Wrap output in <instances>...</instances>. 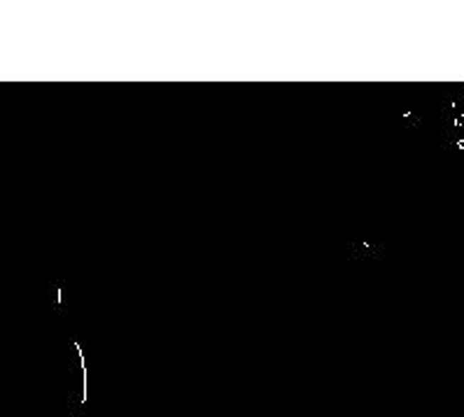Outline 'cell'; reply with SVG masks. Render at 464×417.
<instances>
[{
  "label": "cell",
  "instance_id": "1",
  "mask_svg": "<svg viewBox=\"0 0 464 417\" xmlns=\"http://www.w3.org/2000/svg\"><path fill=\"white\" fill-rule=\"evenodd\" d=\"M346 261H385V243H380V240H350L346 245Z\"/></svg>",
  "mask_w": 464,
  "mask_h": 417
},
{
  "label": "cell",
  "instance_id": "2",
  "mask_svg": "<svg viewBox=\"0 0 464 417\" xmlns=\"http://www.w3.org/2000/svg\"><path fill=\"white\" fill-rule=\"evenodd\" d=\"M68 301H70V296H68L66 280H63V278L52 280V282H50V303H52V312H54V315H59V317L66 315Z\"/></svg>",
  "mask_w": 464,
  "mask_h": 417
},
{
  "label": "cell",
  "instance_id": "3",
  "mask_svg": "<svg viewBox=\"0 0 464 417\" xmlns=\"http://www.w3.org/2000/svg\"><path fill=\"white\" fill-rule=\"evenodd\" d=\"M73 348L77 352L79 366H82V404H84V401H86V359H84V352H82V345H79V341H73Z\"/></svg>",
  "mask_w": 464,
  "mask_h": 417
}]
</instances>
